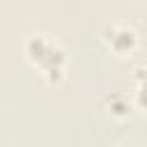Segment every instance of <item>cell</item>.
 Instances as JSON below:
<instances>
[{
  "mask_svg": "<svg viewBox=\"0 0 147 147\" xmlns=\"http://www.w3.org/2000/svg\"><path fill=\"white\" fill-rule=\"evenodd\" d=\"M108 41H110L117 51H126V48H131V46H133L136 34H133V30H129V28H113V30H110Z\"/></svg>",
  "mask_w": 147,
  "mask_h": 147,
  "instance_id": "cell-1",
  "label": "cell"
},
{
  "mask_svg": "<svg viewBox=\"0 0 147 147\" xmlns=\"http://www.w3.org/2000/svg\"><path fill=\"white\" fill-rule=\"evenodd\" d=\"M48 48H51V44H48L44 37H30V39H28V44H25L28 55H30L34 62H39V64L44 62V57H46Z\"/></svg>",
  "mask_w": 147,
  "mask_h": 147,
  "instance_id": "cell-2",
  "label": "cell"
},
{
  "mask_svg": "<svg viewBox=\"0 0 147 147\" xmlns=\"http://www.w3.org/2000/svg\"><path fill=\"white\" fill-rule=\"evenodd\" d=\"M129 110V106L122 101V99H115V103H113V113H117V115H124Z\"/></svg>",
  "mask_w": 147,
  "mask_h": 147,
  "instance_id": "cell-3",
  "label": "cell"
}]
</instances>
